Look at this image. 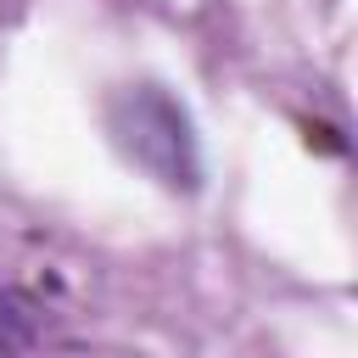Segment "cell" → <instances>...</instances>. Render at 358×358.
<instances>
[{
    "instance_id": "cell-1",
    "label": "cell",
    "mask_w": 358,
    "mask_h": 358,
    "mask_svg": "<svg viewBox=\"0 0 358 358\" xmlns=\"http://www.w3.org/2000/svg\"><path fill=\"white\" fill-rule=\"evenodd\" d=\"M106 129L117 140V151L145 168L157 185L168 190H196L201 185V151H196V129L185 117V106L157 90V84H134L117 90L106 106Z\"/></svg>"
},
{
    "instance_id": "cell-2",
    "label": "cell",
    "mask_w": 358,
    "mask_h": 358,
    "mask_svg": "<svg viewBox=\"0 0 358 358\" xmlns=\"http://www.w3.org/2000/svg\"><path fill=\"white\" fill-rule=\"evenodd\" d=\"M17 347H28V313H22L17 296L0 291V358H11Z\"/></svg>"
}]
</instances>
